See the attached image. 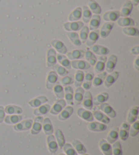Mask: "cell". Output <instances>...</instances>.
<instances>
[{"instance_id": "obj_37", "label": "cell", "mask_w": 139, "mask_h": 155, "mask_svg": "<svg viewBox=\"0 0 139 155\" xmlns=\"http://www.w3.org/2000/svg\"><path fill=\"white\" fill-rule=\"evenodd\" d=\"M5 112L9 115L21 114L23 113V109L16 105H8L4 108Z\"/></svg>"}, {"instance_id": "obj_19", "label": "cell", "mask_w": 139, "mask_h": 155, "mask_svg": "<svg viewBox=\"0 0 139 155\" xmlns=\"http://www.w3.org/2000/svg\"><path fill=\"white\" fill-rule=\"evenodd\" d=\"M107 60V56H101L97 59V61L94 65V71L96 74H101L103 72L105 68V63Z\"/></svg>"}, {"instance_id": "obj_40", "label": "cell", "mask_w": 139, "mask_h": 155, "mask_svg": "<svg viewBox=\"0 0 139 155\" xmlns=\"http://www.w3.org/2000/svg\"><path fill=\"white\" fill-rule=\"evenodd\" d=\"M119 137V128L118 127H114L110 130L109 134L107 135V141L109 143H113L118 140Z\"/></svg>"}, {"instance_id": "obj_1", "label": "cell", "mask_w": 139, "mask_h": 155, "mask_svg": "<svg viewBox=\"0 0 139 155\" xmlns=\"http://www.w3.org/2000/svg\"><path fill=\"white\" fill-rule=\"evenodd\" d=\"M84 26L82 21H74V22H66L63 23V28L65 31L68 32L71 31H80L82 27Z\"/></svg>"}, {"instance_id": "obj_6", "label": "cell", "mask_w": 139, "mask_h": 155, "mask_svg": "<svg viewBox=\"0 0 139 155\" xmlns=\"http://www.w3.org/2000/svg\"><path fill=\"white\" fill-rule=\"evenodd\" d=\"M33 120L31 119H27L22 122H19L17 124H16L15 125H14L13 128L14 130H15L16 131H27L29 130L32 127Z\"/></svg>"}, {"instance_id": "obj_42", "label": "cell", "mask_w": 139, "mask_h": 155, "mask_svg": "<svg viewBox=\"0 0 139 155\" xmlns=\"http://www.w3.org/2000/svg\"><path fill=\"white\" fill-rule=\"evenodd\" d=\"M68 38L70 40L71 43L73 44L75 46L79 47L82 46V41L80 40L79 34L76 32H67L66 33Z\"/></svg>"}, {"instance_id": "obj_3", "label": "cell", "mask_w": 139, "mask_h": 155, "mask_svg": "<svg viewBox=\"0 0 139 155\" xmlns=\"http://www.w3.org/2000/svg\"><path fill=\"white\" fill-rule=\"evenodd\" d=\"M44 118L42 116H38L34 119V122H33L32 127L31 128V134L32 135H37L41 132L42 129V123Z\"/></svg>"}, {"instance_id": "obj_58", "label": "cell", "mask_w": 139, "mask_h": 155, "mask_svg": "<svg viewBox=\"0 0 139 155\" xmlns=\"http://www.w3.org/2000/svg\"><path fill=\"white\" fill-rule=\"evenodd\" d=\"M5 116V112L4 107L2 106H0V124L3 123V121L4 120Z\"/></svg>"}, {"instance_id": "obj_46", "label": "cell", "mask_w": 139, "mask_h": 155, "mask_svg": "<svg viewBox=\"0 0 139 155\" xmlns=\"http://www.w3.org/2000/svg\"><path fill=\"white\" fill-rule=\"evenodd\" d=\"M122 32L127 36L130 37H138L139 35V30L134 27H123Z\"/></svg>"}, {"instance_id": "obj_56", "label": "cell", "mask_w": 139, "mask_h": 155, "mask_svg": "<svg viewBox=\"0 0 139 155\" xmlns=\"http://www.w3.org/2000/svg\"><path fill=\"white\" fill-rule=\"evenodd\" d=\"M63 149L66 155H77V153L71 143H65Z\"/></svg>"}, {"instance_id": "obj_2", "label": "cell", "mask_w": 139, "mask_h": 155, "mask_svg": "<svg viewBox=\"0 0 139 155\" xmlns=\"http://www.w3.org/2000/svg\"><path fill=\"white\" fill-rule=\"evenodd\" d=\"M58 74L54 71H50L46 78V88L48 90L52 91L54 85L58 82Z\"/></svg>"}, {"instance_id": "obj_10", "label": "cell", "mask_w": 139, "mask_h": 155, "mask_svg": "<svg viewBox=\"0 0 139 155\" xmlns=\"http://www.w3.org/2000/svg\"><path fill=\"white\" fill-rule=\"evenodd\" d=\"M119 75V72L118 71H113L111 73H109V75H107L103 82L105 87L106 88L111 87L118 79Z\"/></svg>"}, {"instance_id": "obj_35", "label": "cell", "mask_w": 139, "mask_h": 155, "mask_svg": "<svg viewBox=\"0 0 139 155\" xmlns=\"http://www.w3.org/2000/svg\"><path fill=\"white\" fill-rule=\"evenodd\" d=\"M117 22L118 25L121 27H134L136 24L134 21L130 17H119Z\"/></svg>"}, {"instance_id": "obj_23", "label": "cell", "mask_w": 139, "mask_h": 155, "mask_svg": "<svg viewBox=\"0 0 139 155\" xmlns=\"http://www.w3.org/2000/svg\"><path fill=\"white\" fill-rule=\"evenodd\" d=\"M73 107L72 106H65L58 116V119L60 121L67 120L73 113Z\"/></svg>"}, {"instance_id": "obj_53", "label": "cell", "mask_w": 139, "mask_h": 155, "mask_svg": "<svg viewBox=\"0 0 139 155\" xmlns=\"http://www.w3.org/2000/svg\"><path fill=\"white\" fill-rule=\"evenodd\" d=\"M89 32H90V30H89L88 26H83L82 28L80 29L79 37L80 40L82 41V43L86 42V40H87V38L88 37Z\"/></svg>"}, {"instance_id": "obj_50", "label": "cell", "mask_w": 139, "mask_h": 155, "mask_svg": "<svg viewBox=\"0 0 139 155\" xmlns=\"http://www.w3.org/2000/svg\"><path fill=\"white\" fill-rule=\"evenodd\" d=\"M84 57L86 59V61H87L89 64L91 66H94L95 63L97 61V58L96 57L95 54H94L91 51H86L85 52Z\"/></svg>"}, {"instance_id": "obj_12", "label": "cell", "mask_w": 139, "mask_h": 155, "mask_svg": "<svg viewBox=\"0 0 139 155\" xmlns=\"http://www.w3.org/2000/svg\"><path fill=\"white\" fill-rule=\"evenodd\" d=\"M120 17V14L118 10H112L108 11L105 12L102 16V19L106 22H111L114 23L118 21V19Z\"/></svg>"}, {"instance_id": "obj_24", "label": "cell", "mask_w": 139, "mask_h": 155, "mask_svg": "<svg viewBox=\"0 0 139 155\" xmlns=\"http://www.w3.org/2000/svg\"><path fill=\"white\" fill-rule=\"evenodd\" d=\"M85 52L82 50H73L68 52H66V57L69 60H79L84 57Z\"/></svg>"}, {"instance_id": "obj_26", "label": "cell", "mask_w": 139, "mask_h": 155, "mask_svg": "<svg viewBox=\"0 0 139 155\" xmlns=\"http://www.w3.org/2000/svg\"><path fill=\"white\" fill-rule=\"evenodd\" d=\"M64 93H65V98L66 103L70 106L74 105L73 102V89L71 86H66L64 88Z\"/></svg>"}, {"instance_id": "obj_21", "label": "cell", "mask_w": 139, "mask_h": 155, "mask_svg": "<svg viewBox=\"0 0 139 155\" xmlns=\"http://www.w3.org/2000/svg\"><path fill=\"white\" fill-rule=\"evenodd\" d=\"M48 101V99L44 95H40L38 96L37 97L31 99V100L29 101L28 104L29 106L32 107H38L43 104H45Z\"/></svg>"}, {"instance_id": "obj_18", "label": "cell", "mask_w": 139, "mask_h": 155, "mask_svg": "<svg viewBox=\"0 0 139 155\" xmlns=\"http://www.w3.org/2000/svg\"><path fill=\"white\" fill-rule=\"evenodd\" d=\"M130 128V124L125 122L121 125L120 129H119V137L122 141H126L128 138Z\"/></svg>"}, {"instance_id": "obj_49", "label": "cell", "mask_w": 139, "mask_h": 155, "mask_svg": "<svg viewBox=\"0 0 139 155\" xmlns=\"http://www.w3.org/2000/svg\"><path fill=\"white\" fill-rule=\"evenodd\" d=\"M92 16L91 11L89 9L87 5H83L82 7V21L83 23H88Z\"/></svg>"}, {"instance_id": "obj_13", "label": "cell", "mask_w": 139, "mask_h": 155, "mask_svg": "<svg viewBox=\"0 0 139 155\" xmlns=\"http://www.w3.org/2000/svg\"><path fill=\"white\" fill-rule=\"evenodd\" d=\"M71 67L78 70H87L91 68L89 63L83 60H73L71 62Z\"/></svg>"}, {"instance_id": "obj_55", "label": "cell", "mask_w": 139, "mask_h": 155, "mask_svg": "<svg viewBox=\"0 0 139 155\" xmlns=\"http://www.w3.org/2000/svg\"><path fill=\"white\" fill-rule=\"evenodd\" d=\"M139 132V121L137 120L135 121L134 123L132 124V126H130V131H129V135L134 137H136L138 135Z\"/></svg>"}, {"instance_id": "obj_43", "label": "cell", "mask_w": 139, "mask_h": 155, "mask_svg": "<svg viewBox=\"0 0 139 155\" xmlns=\"http://www.w3.org/2000/svg\"><path fill=\"white\" fill-rule=\"evenodd\" d=\"M23 120V116L20 114H12V115H8L7 116H5L4 122L6 124H17L19 122H21Z\"/></svg>"}, {"instance_id": "obj_25", "label": "cell", "mask_w": 139, "mask_h": 155, "mask_svg": "<svg viewBox=\"0 0 139 155\" xmlns=\"http://www.w3.org/2000/svg\"><path fill=\"white\" fill-rule=\"evenodd\" d=\"M138 106H133L130 109L127 117V122L129 124L134 123L135 121L137 120L138 117Z\"/></svg>"}, {"instance_id": "obj_41", "label": "cell", "mask_w": 139, "mask_h": 155, "mask_svg": "<svg viewBox=\"0 0 139 155\" xmlns=\"http://www.w3.org/2000/svg\"><path fill=\"white\" fill-rule=\"evenodd\" d=\"M88 8L90 9L92 13H94V15H99L102 12V8L100 6V5L94 0H90L88 2Z\"/></svg>"}, {"instance_id": "obj_4", "label": "cell", "mask_w": 139, "mask_h": 155, "mask_svg": "<svg viewBox=\"0 0 139 155\" xmlns=\"http://www.w3.org/2000/svg\"><path fill=\"white\" fill-rule=\"evenodd\" d=\"M57 51L54 48H49L47 51L46 65L48 68H53L57 64Z\"/></svg>"}, {"instance_id": "obj_63", "label": "cell", "mask_w": 139, "mask_h": 155, "mask_svg": "<svg viewBox=\"0 0 139 155\" xmlns=\"http://www.w3.org/2000/svg\"><path fill=\"white\" fill-rule=\"evenodd\" d=\"M58 155H65V154H63V153H60V154H59Z\"/></svg>"}, {"instance_id": "obj_54", "label": "cell", "mask_w": 139, "mask_h": 155, "mask_svg": "<svg viewBox=\"0 0 139 155\" xmlns=\"http://www.w3.org/2000/svg\"><path fill=\"white\" fill-rule=\"evenodd\" d=\"M112 155H123L121 142L117 140L113 143Z\"/></svg>"}, {"instance_id": "obj_36", "label": "cell", "mask_w": 139, "mask_h": 155, "mask_svg": "<svg viewBox=\"0 0 139 155\" xmlns=\"http://www.w3.org/2000/svg\"><path fill=\"white\" fill-rule=\"evenodd\" d=\"M57 59L58 62L60 63V65L65 68L66 70H70L71 68V61L65 54H57Z\"/></svg>"}, {"instance_id": "obj_9", "label": "cell", "mask_w": 139, "mask_h": 155, "mask_svg": "<svg viewBox=\"0 0 139 155\" xmlns=\"http://www.w3.org/2000/svg\"><path fill=\"white\" fill-rule=\"evenodd\" d=\"M77 115L81 118L83 120L87 122H92L94 120V116L92 113L90 112V110H88L82 107H79L77 110Z\"/></svg>"}, {"instance_id": "obj_17", "label": "cell", "mask_w": 139, "mask_h": 155, "mask_svg": "<svg viewBox=\"0 0 139 155\" xmlns=\"http://www.w3.org/2000/svg\"><path fill=\"white\" fill-rule=\"evenodd\" d=\"M88 129L91 131L94 132H102L107 130V124L99 123V122H90L88 124Z\"/></svg>"}, {"instance_id": "obj_29", "label": "cell", "mask_w": 139, "mask_h": 155, "mask_svg": "<svg viewBox=\"0 0 139 155\" xmlns=\"http://www.w3.org/2000/svg\"><path fill=\"white\" fill-rule=\"evenodd\" d=\"M82 8L81 7H76L72 12L69 14L68 20L69 22L78 21L82 18Z\"/></svg>"}, {"instance_id": "obj_5", "label": "cell", "mask_w": 139, "mask_h": 155, "mask_svg": "<svg viewBox=\"0 0 139 155\" xmlns=\"http://www.w3.org/2000/svg\"><path fill=\"white\" fill-rule=\"evenodd\" d=\"M66 103L65 99H58L50 110L49 112L52 115H57L64 109V107L66 106Z\"/></svg>"}, {"instance_id": "obj_62", "label": "cell", "mask_w": 139, "mask_h": 155, "mask_svg": "<svg viewBox=\"0 0 139 155\" xmlns=\"http://www.w3.org/2000/svg\"><path fill=\"white\" fill-rule=\"evenodd\" d=\"M131 2L133 5H134V6H137L139 4V0H131Z\"/></svg>"}, {"instance_id": "obj_16", "label": "cell", "mask_w": 139, "mask_h": 155, "mask_svg": "<svg viewBox=\"0 0 139 155\" xmlns=\"http://www.w3.org/2000/svg\"><path fill=\"white\" fill-rule=\"evenodd\" d=\"M99 109L101 110V111L104 113L105 114L108 116V117L114 118L116 117L117 114L112 107H111L109 104L103 103L101 105H99Z\"/></svg>"}, {"instance_id": "obj_8", "label": "cell", "mask_w": 139, "mask_h": 155, "mask_svg": "<svg viewBox=\"0 0 139 155\" xmlns=\"http://www.w3.org/2000/svg\"><path fill=\"white\" fill-rule=\"evenodd\" d=\"M92 95L89 91L84 92L83 95V100H82V105L85 107V109L88 110H91L93 109V101H92Z\"/></svg>"}, {"instance_id": "obj_51", "label": "cell", "mask_w": 139, "mask_h": 155, "mask_svg": "<svg viewBox=\"0 0 139 155\" xmlns=\"http://www.w3.org/2000/svg\"><path fill=\"white\" fill-rule=\"evenodd\" d=\"M74 82V76L72 74H68L67 76L63 77L60 80L61 85L63 87H66V86H70L71 84H73Z\"/></svg>"}, {"instance_id": "obj_20", "label": "cell", "mask_w": 139, "mask_h": 155, "mask_svg": "<svg viewBox=\"0 0 139 155\" xmlns=\"http://www.w3.org/2000/svg\"><path fill=\"white\" fill-rule=\"evenodd\" d=\"M99 31L98 29L96 30H93V31H91L90 32H89L88 34V37L86 40V44L87 46L91 47L92 46L96 44V42L98 41L99 38Z\"/></svg>"}, {"instance_id": "obj_61", "label": "cell", "mask_w": 139, "mask_h": 155, "mask_svg": "<svg viewBox=\"0 0 139 155\" xmlns=\"http://www.w3.org/2000/svg\"><path fill=\"white\" fill-rule=\"evenodd\" d=\"M134 68L137 71H139V57L136 58L134 62Z\"/></svg>"}, {"instance_id": "obj_47", "label": "cell", "mask_w": 139, "mask_h": 155, "mask_svg": "<svg viewBox=\"0 0 139 155\" xmlns=\"http://www.w3.org/2000/svg\"><path fill=\"white\" fill-rule=\"evenodd\" d=\"M84 72L82 70H77L74 76V85L76 88L81 87L83 82L84 81Z\"/></svg>"}, {"instance_id": "obj_15", "label": "cell", "mask_w": 139, "mask_h": 155, "mask_svg": "<svg viewBox=\"0 0 139 155\" xmlns=\"http://www.w3.org/2000/svg\"><path fill=\"white\" fill-rule=\"evenodd\" d=\"M51 44L55 51L59 52L60 54H65L67 52V48H66V46L62 41L57 40V39H54L51 41Z\"/></svg>"}, {"instance_id": "obj_32", "label": "cell", "mask_w": 139, "mask_h": 155, "mask_svg": "<svg viewBox=\"0 0 139 155\" xmlns=\"http://www.w3.org/2000/svg\"><path fill=\"white\" fill-rule=\"evenodd\" d=\"M42 129L44 134L46 135H50L53 134V125H52V122L49 118H46L45 119H44L42 123Z\"/></svg>"}, {"instance_id": "obj_52", "label": "cell", "mask_w": 139, "mask_h": 155, "mask_svg": "<svg viewBox=\"0 0 139 155\" xmlns=\"http://www.w3.org/2000/svg\"><path fill=\"white\" fill-rule=\"evenodd\" d=\"M53 68L55 72L57 73L58 76H60L61 77L66 76L69 74V71L64 67H63V66H61L60 65L56 64Z\"/></svg>"}, {"instance_id": "obj_38", "label": "cell", "mask_w": 139, "mask_h": 155, "mask_svg": "<svg viewBox=\"0 0 139 155\" xmlns=\"http://www.w3.org/2000/svg\"><path fill=\"white\" fill-rule=\"evenodd\" d=\"M50 108L51 106L49 104H43L33 110V114L37 116L46 115L50 112Z\"/></svg>"}, {"instance_id": "obj_57", "label": "cell", "mask_w": 139, "mask_h": 155, "mask_svg": "<svg viewBox=\"0 0 139 155\" xmlns=\"http://www.w3.org/2000/svg\"><path fill=\"white\" fill-rule=\"evenodd\" d=\"M94 75L92 72H88L84 74V80L85 81L87 82H92V80L94 78Z\"/></svg>"}, {"instance_id": "obj_45", "label": "cell", "mask_w": 139, "mask_h": 155, "mask_svg": "<svg viewBox=\"0 0 139 155\" xmlns=\"http://www.w3.org/2000/svg\"><path fill=\"white\" fill-rule=\"evenodd\" d=\"M55 139L57 140V142L58 143V147L60 149H63L64 145L65 143V136H64L63 131L60 129H58L55 131Z\"/></svg>"}, {"instance_id": "obj_33", "label": "cell", "mask_w": 139, "mask_h": 155, "mask_svg": "<svg viewBox=\"0 0 139 155\" xmlns=\"http://www.w3.org/2000/svg\"><path fill=\"white\" fill-rule=\"evenodd\" d=\"M85 91L82 87H77L75 94H73V102L76 105H79L82 104L83 95H84Z\"/></svg>"}, {"instance_id": "obj_30", "label": "cell", "mask_w": 139, "mask_h": 155, "mask_svg": "<svg viewBox=\"0 0 139 155\" xmlns=\"http://www.w3.org/2000/svg\"><path fill=\"white\" fill-rule=\"evenodd\" d=\"M99 148L103 154L112 155V146L105 140H102L99 142Z\"/></svg>"}, {"instance_id": "obj_64", "label": "cell", "mask_w": 139, "mask_h": 155, "mask_svg": "<svg viewBox=\"0 0 139 155\" xmlns=\"http://www.w3.org/2000/svg\"><path fill=\"white\" fill-rule=\"evenodd\" d=\"M81 155H89V154H81Z\"/></svg>"}, {"instance_id": "obj_48", "label": "cell", "mask_w": 139, "mask_h": 155, "mask_svg": "<svg viewBox=\"0 0 139 155\" xmlns=\"http://www.w3.org/2000/svg\"><path fill=\"white\" fill-rule=\"evenodd\" d=\"M53 93L56 97L58 99H63L65 97V93H64V88L60 83L57 82V84L54 85V87L52 88Z\"/></svg>"}, {"instance_id": "obj_22", "label": "cell", "mask_w": 139, "mask_h": 155, "mask_svg": "<svg viewBox=\"0 0 139 155\" xmlns=\"http://www.w3.org/2000/svg\"><path fill=\"white\" fill-rule=\"evenodd\" d=\"M47 145H48V148L49 151L52 154H54L57 152L58 146L57 142V140L55 139L54 135H50L47 137Z\"/></svg>"}, {"instance_id": "obj_7", "label": "cell", "mask_w": 139, "mask_h": 155, "mask_svg": "<svg viewBox=\"0 0 139 155\" xmlns=\"http://www.w3.org/2000/svg\"><path fill=\"white\" fill-rule=\"evenodd\" d=\"M118 63V57L115 54H111L108 58L106 63H105V68L107 73H111L114 71L115 66Z\"/></svg>"}, {"instance_id": "obj_14", "label": "cell", "mask_w": 139, "mask_h": 155, "mask_svg": "<svg viewBox=\"0 0 139 155\" xmlns=\"http://www.w3.org/2000/svg\"><path fill=\"white\" fill-rule=\"evenodd\" d=\"M90 51L94 54L99 55V56H107L109 53V50L108 49V48L104 46L99 45V44H94V45L92 46Z\"/></svg>"}, {"instance_id": "obj_39", "label": "cell", "mask_w": 139, "mask_h": 155, "mask_svg": "<svg viewBox=\"0 0 139 155\" xmlns=\"http://www.w3.org/2000/svg\"><path fill=\"white\" fill-rule=\"evenodd\" d=\"M107 75V73L106 71H103L101 74H98L96 76L94 77L92 82V85H93L94 87H99L104 82V80Z\"/></svg>"}, {"instance_id": "obj_28", "label": "cell", "mask_w": 139, "mask_h": 155, "mask_svg": "<svg viewBox=\"0 0 139 155\" xmlns=\"http://www.w3.org/2000/svg\"><path fill=\"white\" fill-rule=\"evenodd\" d=\"M101 18L99 15H94L92 16L90 21L89 22V30H90V31H93V30L98 29L100 25H101Z\"/></svg>"}, {"instance_id": "obj_44", "label": "cell", "mask_w": 139, "mask_h": 155, "mask_svg": "<svg viewBox=\"0 0 139 155\" xmlns=\"http://www.w3.org/2000/svg\"><path fill=\"white\" fill-rule=\"evenodd\" d=\"M71 145L73 146V147L77 153H79L80 154L86 153V148L85 147V146L83 145L79 140L76 139L73 140H72Z\"/></svg>"}, {"instance_id": "obj_27", "label": "cell", "mask_w": 139, "mask_h": 155, "mask_svg": "<svg viewBox=\"0 0 139 155\" xmlns=\"http://www.w3.org/2000/svg\"><path fill=\"white\" fill-rule=\"evenodd\" d=\"M133 9V5L131 1H126L124 3L123 6L121 7V11L119 12L121 17H128L130 15Z\"/></svg>"}, {"instance_id": "obj_60", "label": "cell", "mask_w": 139, "mask_h": 155, "mask_svg": "<svg viewBox=\"0 0 139 155\" xmlns=\"http://www.w3.org/2000/svg\"><path fill=\"white\" fill-rule=\"evenodd\" d=\"M131 53L134 55H138L139 54V46L137 45L136 46H134L133 48L131 49Z\"/></svg>"}, {"instance_id": "obj_34", "label": "cell", "mask_w": 139, "mask_h": 155, "mask_svg": "<svg viewBox=\"0 0 139 155\" xmlns=\"http://www.w3.org/2000/svg\"><path fill=\"white\" fill-rule=\"evenodd\" d=\"M92 114L94 118H95L97 120L101 122V123L105 124H108L110 123V118L103 112L99 111V110H94Z\"/></svg>"}, {"instance_id": "obj_31", "label": "cell", "mask_w": 139, "mask_h": 155, "mask_svg": "<svg viewBox=\"0 0 139 155\" xmlns=\"http://www.w3.org/2000/svg\"><path fill=\"white\" fill-rule=\"evenodd\" d=\"M109 99V94L106 92H102L97 95L95 97L92 99L93 105L95 106H99L103 103H105Z\"/></svg>"}, {"instance_id": "obj_59", "label": "cell", "mask_w": 139, "mask_h": 155, "mask_svg": "<svg viewBox=\"0 0 139 155\" xmlns=\"http://www.w3.org/2000/svg\"><path fill=\"white\" fill-rule=\"evenodd\" d=\"M82 85V87H83L82 88H83V89L88 91L92 87V82L84 81V82H83Z\"/></svg>"}, {"instance_id": "obj_11", "label": "cell", "mask_w": 139, "mask_h": 155, "mask_svg": "<svg viewBox=\"0 0 139 155\" xmlns=\"http://www.w3.org/2000/svg\"><path fill=\"white\" fill-rule=\"evenodd\" d=\"M114 27V23L111 22H105L101 27V29L99 31V36L102 39L106 38L110 34L111 30Z\"/></svg>"}]
</instances>
